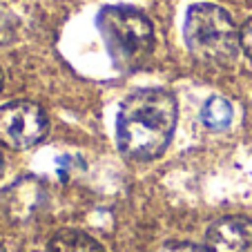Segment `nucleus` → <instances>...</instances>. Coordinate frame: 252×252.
I'll use <instances>...</instances> for the list:
<instances>
[{"label": "nucleus", "mask_w": 252, "mask_h": 252, "mask_svg": "<svg viewBox=\"0 0 252 252\" xmlns=\"http://www.w3.org/2000/svg\"><path fill=\"white\" fill-rule=\"evenodd\" d=\"M179 119L176 98L165 90H138L123 100L116 119V138L125 157L150 161L167 148Z\"/></svg>", "instance_id": "f257e3e1"}, {"label": "nucleus", "mask_w": 252, "mask_h": 252, "mask_svg": "<svg viewBox=\"0 0 252 252\" xmlns=\"http://www.w3.org/2000/svg\"><path fill=\"white\" fill-rule=\"evenodd\" d=\"M107 54L121 69H134L148 61L154 49L152 20L134 7H103L96 18Z\"/></svg>", "instance_id": "f03ea898"}, {"label": "nucleus", "mask_w": 252, "mask_h": 252, "mask_svg": "<svg viewBox=\"0 0 252 252\" xmlns=\"http://www.w3.org/2000/svg\"><path fill=\"white\" fill-rule=\"evenodd\" d=\"M183 36L190 54L201 63L230 65L241 47L237 25L221 7L201 2L192 5L186 14Z\"/></svg>", "instance_id": "7ed1b4c3"}, {"label": "nucleus", "mask_w": 252, "mask_h": 252, "mask_svg": "<svg viewBox=\"0 0 252 252\" xmlns=\"http://www.w3.org/2000/svg\"><path fill=\"white\" fill-rule=\"evenodd\" d=\"M49 129L47 114L32 100H14L0 107V145L27 150L45 138Z\"/></svg>", "instance_id": "20e7f679"}, {"label": "nucleus", "mask_w": 252, "mask_h": 252, "mask_svg": "<svg viewBox=\"0 0 252 252\" xmlns=\"http://www.w3.org/2000/svg\"><path fill=\"white\" fill-rule=\"evenodd\" d=\"M208 252H252V221L246 217H223L205 234Z\"/></svg>", "instance_id": "39448f33"}, {"label": "nucleus", "mask_w": 252, "mask_h": 252, "mask_svg": "<svg viewBox=\"0 0 252 252\" xmlns=\"http://www.w3.org/2000/svg\"><path fill=\"white\" fill-rule=\"evenodd\" d=\"M47 252H105L96 239L76 230H63L47 243Z\"/></svg>", "instance_id": "423d86ee"}, {"label": "nucleus", "mask_w": 252, "mask_h": 252, "mask_svg": "<svg viewBox=\"0 0 252 252\" xmlns=\"http://www.w3.org/2000/svg\"><path fill=\"white\" fill-rule=\"evenodd\" d=\"M232 114H234L232 105L225 98H221V96H212V98L203 105V110H201L203 123L212 129H225L232 123Z\"/></svg>", "instance_id": "0eeeda50"}, {"label": "nucleus", "mask_w": 252, "mask_h": 252, "mask_svg": "<svg viewBox=\"0 0 252 252\" xmlns=\"http://www.w3.org/2000/svg\"><path fill=\"white\" fill-rule=\"evenodd\" d=\"M239 38H241V49L248 58L252 61V18H248L243 23L241 32H239Z\"/></svg>", "instance_id": "6e6552de"}, {"label": "nucleus", "mask_w": 252, "mask_h": 252, "mask_svg": "<svg viewBox=\"0 0 252 252\" xmlns=\"http://www.w3.org/2000/svg\"><path fill=\"white\" fill-rule=\"evenodd\" d=\"M172 252H201L199 248H190V246H179L176 250H172Z\"/></svg>", "instance_id": "1a4fd4ad"}, {"label": "nucleus", "mask_w": 252, "mask_h": 252, "mask_svg": "<svg viewBox=\"0 0 252 252\" xmlns=\"http://www.w3.org/2000/svg\"><path fill=\"white\" fill-rule=\"evenodd\" d=\"M2 83H5V76H2V69H0V90H2Z\"/></svg>", "instance_id": "9d476101"}, {"label": "nucleus", "mask_w": 252, "mask_h": 252, "mask_svg": "<svg viewBox=\"0 0 252 252\" xmlns=\"http://www.w3.org/2000/svg\"><path fill=\"white\" fill-rule=\"evenodd\" d=\"M0 172H2V157H0Z\"/></svg>", "instance_id": "9b49d317"}, {"label": "nucleus", "mask_w": 252, "mask_h": 252, "mask_svg": "<svg viewBox=\"0 0 252 252\" xmlns=\"http://www.w3.org/2000/svg\"><path fill=\"white\" fill-rule=\"evenodd\" d=\"M0 252H5V248H2V246H0Z\"/></svg>", "instance_id": "f8f14e48"}]
</instances>
